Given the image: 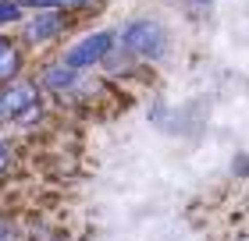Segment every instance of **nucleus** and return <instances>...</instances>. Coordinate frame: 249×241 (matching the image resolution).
Segmentation results:
<instances>
[{"label": "nucleus", "instance_id": "f257e3e1", "mask_svg": "<svg viewBox=\"0 0 249 241\" xmlns=\"http://www.w3.org/2000/svg\"><path fill=\"white\" fill-rule=\"evenodd\" d=\"M121 50L135 57V61H146V64H153V61H164V53L167 47H171V36H167V29L160 25V21H153V18H132L128 25L121 29Z\"/></svg>", "mask_w": 249, "mask_h": 241}, {"label": "nucleus", "instance_id": "f03ea898", "mask_svg": "<svg viewBox=\"0 0 249 241\" xmlns=\"http://www.w3.org/2000/svg\"><path fill=\"white\" fill-rule=\"evenodd\" d=\"M110 50H114V32H110V29H100V32H93V36L78 39L75 47L61 57V64L75 67V71H86V67H93V64H100V61H107Z\"/></svg>", "mask_w": 249, "mask_h": 241}, {"label": "nucleus", "instance_id": "7ed1b4c3", "mask_svg": "<svg viewBox=\"0 0 249 241\" xmlns=\"http://www.w3.org/2000/svg\"><path fill=\"white\" fill-rule=\"evenodd\" d=\"M39 110V85L36 82H11L0 93V121H25Z\"/></svg>", "mask_w": 249, "mask_h": 241}, {"label": "nucleus", "instance_id": "20e7f679", "mask_svg": "<svg viewBox=\"0 0 249 241\" xmlns=\"http://www.w3.org/2000/svg\"><path fill=\"white\" fill-rule=\"evenodd\" d=\"M68 29V15L64 11H36V18L25 21V39L29 43H47V39H57L61 32Z\"/></svg>", "mask_w": 249, "mask_h": 241}, {"label": "nucleus", "instance_id": "39448f33", "mask_svg": "<svg viewBox=\"0 0 249 241\" xmlns=\"http://www.w3.org/2000/svg\"><path fill=\"white\" fill-rule=\"evenodd\" d=\"M78 75L82 71H75V67H68V64H50L47 71H43V89H50V93H71L75 89V82H78Z\"/></svg>", "mask_w": 249, "mask_h": 241}, {"label": "nucleus", "instance_id": "423d86ee", "mask_svg": "<svg viewBox=\"0 0 249 241\" xmlns=\"http://www.w3.org/2000/svg\"><path fill=\"white\" fill-rule=\"evenodd\" d=\"M18 71H21V50L0 36V82H11Z\"/></svg>", "mask_w": 249, "mask_h": 241}, {"label": "nucleus", "instance_id": "0eeeda50", "mask_svg": "<svg viewBox=\"0 0 249 241\" xmlns=\"http://www.w3.org/2000/svg\"><path fill=\"white\" fill-rule=\"evenodd\" d=\"M100 4H104V0H53V7L64 11V15L68 11H89V7H100Z\"/></svg>", "mask_w": 249, "mask_h": 241}, {"label": "nucleus", "instance_id": "6e6552de", "mask_svg": "<svg viewBox=\"0 0 249 241\" xmlns=\"http://www.w3.org/2000/svg\"><path fill=\"white\" fill-rule=\"evenodd\" d=\"M18 18H21L18 0H0V25H7V21H18Z\"/></svg>", "mask_w": 249, "mask_h": 241}, {"label": "nucleus", "instance_id": "1a4fd4ad", "mask_svg": "<svg viewBox=\"0 0 249 241\" xmlns=\"http://www.w3.org/2000/svg\"><path fill=\"white\" fill-rule=\"evenodd\" d=\"M18 7H32V11H50L53 0H18ZM57 11V7H53Z\"/></svg>", "mask_w": 249, "mask_h": 241}, {"label": "nucleus", "instance_id": "9d476101", "mask_svg": "<svg viewBox=\"0 0 249 241\" xmlns=\"http://www.w3.org/2000/svg\"><path fill=\"white\" fill-rule=\"evenodd\" d=\"M7 160H11V149H7L4 142H0V170H4V167H7Z\"/></svg>", "mask_w": 249, "mask_h": 241}]
</instances>
